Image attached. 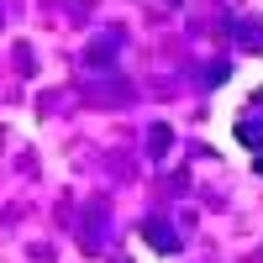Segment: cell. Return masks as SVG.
Returning a JSON list of instances; mask_svg holds the SVG:
<instances>
[{
    "label": "cell",
    "instance_id": "2",
    "mask_svg": "<svg viewBox=\"0 0 263 263\" xmlns=\"http://www.w3.org/2000/svg\"><path fill=\"white\" fill-rule=\"evenodd\" d=\"M237 142L242 147H263V116L258 111H248L242 121H237Z\"/></svg>",
    "mask_w": 263,
    "mask_h": 263
},
{
    "label": "cell",
    "instance_id": "1",
    "mask_svg": "<svg viewBox=\"0 0 263 263\" xmlns=\"http://www.w3.org/2000/svg\"><path fill=\"white\" fill-rule=\"evenodd\" d=\"M142 237L158 253H179V237H174V227H163V221H142Z\"/></svg>",
    "mask_w": 263,
    "mask_h": 263
},
{
    "label": "cell",
    "instance_id": "3",
    "mask_svg": "<svg viewBox=\"0 0 263 263\" xmlns=\"http://www.w3.org/2000/svg\"><path fill=\"white\" fill-rule=\"evenodd\" d=\"M258 174H263V163H258Z\"/></svg>",
    "mask_w": 263,
    "mask_h": 263
}]
</instances>
